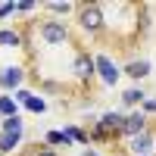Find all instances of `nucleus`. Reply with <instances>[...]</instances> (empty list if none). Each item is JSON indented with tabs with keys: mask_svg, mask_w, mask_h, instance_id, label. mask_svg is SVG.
I'll list each match as a JSON object with an SVG mask.
<instances>
[{
	"mask_svg": "<svg viewBox=\"0 0 156 156\" xmlns=\"http://www.w3.org/2000/svg\"><path fill=\"white\" fill-rule=\"evenodd\" d=\"M75 25L81 28V34H87V37H100L103 31H106V12H103L100 3H78Z\"/></svg>",
	"mask_w": 156,
	"mask_h": 156,
	"instance_id": "f257e3e1",
	"label": "nucleus"
},
{
	"mask_svg": "<svg viewBox=\"0 0 156 156\" xmlns=\"http://www.w3.org/2000/svg\"><path fill=\"white\" fill-rule=\"evenodd\" d=\"M34 31L41 37V44L50 47V50H59V47L72 44V28H69L66 19H44V22H37Z\"/></svg>",
	"mask_w": 156,
	"mask_h": 156,
	"instance_id": "f03ea898",
	"label": "nucleus"
},
{
	"mask_svg": "<svg viewBox=\"0 0 156 156\" xmlns=\"http://www.w3.org/2000/svg\"><path fill=\"white\" fill-rule=\"evenodd\" d=\"M72 75H75V81H81V84L94 81V78H97V59H94V53H87L84 47H78L75 56H72Z\"/></svg>",
	"mask_w": 156,
	"mask_h": 156,
	"instance_id": "7ed1b4c3",
	"label": "nucleus"
},
{
	"mask_svg": "<svg viewBox=\"0 0 156 156\" xmlns=\"http://www.w3.org/2000/svg\"><path fill=\"white\" fill-rule=\"evenodd\" d=\"M25 81H28V72L19 62H9V66L0 69V90L3 94H16L19 87H25Z\"/></svg>",
	"mask_w": 156,
	"mask_h": 156,
	"instance_id": "20e7f679",
	"label": "nucleus"
},
{
	"mask_svg": "<svg viewBox=\"0 0 156 156\" xmlns=\"http://www.w3.org/2000/svg\"><path fill=\"white\" fill-rule=\"evenodd\" d=\"M94 59H97V81L106 84V87L119 84V78H122V66L119 62H115L109 53H94Z\"/></svg>",
	"mask_w": 156,
	"mask_h": 156,
	"instance_id": "39448f33",
	"label": "nucleus"
},
{
	"mask_svg": "<svg viewBox=\"0 0 156 156\" xmlns=\"http://www.w3.org/2000/svg\"><path fill=\"white\" fill-rule=\"evenodd\" d=\"M125 153H128V156H153V153H156V128H147V131L128 137Z\"/></svg>",
	"mask_w": 156,
	"mask_h": 156,
	"instance_id": "423d86ee",
	"label": "nucleus"
},
{
	"mask_svg": "<svg viewBox=\"0 0 156 156\" xmlns=\"http://www.w3.org/2000/svg\"><path fill=\"white\" fill-rule=\"evenodd\" d=\"M147 128H153V125H150V115H144L140 109L125 112V122H122V137H125V140L134 137V134H140V131H147Z\"/></svg>",
	"mask_w": 156,
	"mask_h": 156,
	"instance_id": "0eeeda50",
	"label": "nucleus"
},
{
	"mask_svg": "<svg viewBox=\"0 0 156 156\" xmlns=\"http://www.w3.org/2000/svg\"><path fill=\"white\" fill-rule=\"evenodd\" d=\"M153 72V62L144 59V56H137V59H128L125 66H122V75H128L131 81H144V78Z\"/></svg>",
	"mask_w": 156,
	"mask_h": 156,
	"instance_id": "6e6552de",
	"label": "nucleus"
},
{
	"mask_svg": "<svg viewBox=\"0 0 156 156\" xmlns=\"http://www.w3.org/2000/svg\"><path fill=\"white\" fill-rule=\"evenodd\" d=\"M150 94L140 84H134V87H125L122 94H119V100H122V106H125V112H131V109H140L144 106V100H147Z\"/></svg>",
	"mask_w": 156,
	"mask_h": 156,
	"instance_id": "1a4fd4ad",
	"label": "nucleus"
},
{
	"mask_svg": "<svg viewBox=\"0 0 156 156\" xmlns=\"http://www.w3.org/2000/svg\"><path fill=\"white\" fill-rule=\"evenodd\" d=\"M122 122H125V112H122V109H106V112H100V125L106 128L112 137H122Z\"/></svg>",
	"mask_w": 156,
	"mask_h": 156,
	"instance_id": "9d476101",
	"label": "nucleus"
},
{
	"mask_svg": "<svg viewBox=\"0 0 156 156\" xmlns=\"http://www.w3.org/2000/svg\"><path fill=\"white\" fill-rule=\"evenodd\" d=\"M62 134H66L69 147H75V144L90 147V134H87V128H84V125H75V122H69V125H62Z\"/></svg>",
	"mask_w": 156,
	"mask_h": 156,
	"instance_id": "9b49d317",
	"label": "nucleus"
},
{
	"mask_svg": "<svg viewBox=\"0 0 156 156\" xmlns=\"http://www.w3.org/2000/svg\"><path fill=\"white\" fill-rule=\"evenodd\" d=\"M47 12H53V16H72V12H78V3H69V0H47V3H41Z\"/></svg>",
	"mask_w": 156,
	"mask_h": 156,
	"instance_id": "f8f14e48",
	"label": "nucleus"
},
{
	"mask_svg": "<svg viewBox=\"0 0 156 156\" xmlns=\"http://www.w3.org/2000/svg\"><path fill=\"white\" fill-rule=\"evenodd\" d=\"M12 115H22V106L12 94H0V119H12Z\"/></svg>",
	"mask_w": 156,
	"mask_h": 156,
	"instance_id": "ddd939ff",
	"label": "nucleus"
},
{
	"mask_svg": "<svg viewBox=\"0 0 156 156\" xmlns=\"http://www.w3.org/2000/svg\"><path fill=\"white\" fill-rule=\"evenodd\" d=\"M0 47H25V37L19 28H0Z\"/></svg>",
	"mask_w": 156,
	"mask_h": 156,
	"instance_id": "4468645a",
	"label": "nucleus"
},
{
	"mask_svg": "<svg viewBox=\"0 0 156 156\" xmlns=\"http://www.w3.org/2000/svg\"><path fill=\"white\" fill-rule=\"evenodd\" d=\"M25 134H0V156H12L19 147H22Z\"/></svg>",
	"mask_w": 156,
	"mask_h": 156,
	"instance_id": "2eb2a0df",
	"label": "nucleus"
},
{
	"mask_svg": "<svg viewBox=\"0 0 156 156\" xmlns=\"http://www.w3.org/2000/svg\"><path fill=\"white\" fill-rule=\"evenodd\" d=\"M0 134H25V119H22V115L3 119V122H0Z\"/></svg>",
	"mask_w": 156,
	"mask_h": 156,
	"instance_id": "dca6fc26",
	"label": "nucleus"
},
{
	"mask_svg": "<svg viewBox=\"0 0 156 156\" xmlns=\"http://www.w3.org/2000/svg\"><path fill=\"white\" fill-rule=\"evenodd\" d=\"M44 144L59 150V147H69V140H66V134H62V128H50V131H44Z\"/></svg>",
	"mask_w": 156,
	"mask_h": 156,
	"instance_id": "f3484780",
	"label": "nucleus"
},
{
	"mask_svg": "<svg viewBox=\"0 0 156 156\" xmlns=\"http://www.w3.org/2000/svg\"><path fill=\"white\" fill-rule=\"evenodd\" d=\"M25 112H34V115H41V112H47V100L41 97V94H34L28 103H25Z\"/></svg>",
	"mask_w": 156,
	"mask_h": 156,
	"instance_id": "a211bd4d",
	"label": "nucleus"
},
{
	"mask_svg": "<svg viewBox=\"0 0 156 156\" xmlns=\"http://www.w3.org/2000/svg\"><path fill=\"white\" fill-rule=\"evenodd\" d=\"M34 9H37V0H16V12H22V16H28Z\"/></svg>",
	"mask_w": 156,
	"mask_h": 156,
	"instance_id": "6ab92c4d",
	"label": "nucleus"
},
{
	"mask_svg": "<svg viewBox=\"0 0 156 156\" xmlns=\"http://www.w3.org/2000/svg\"><path fill=\"white\" fill-rule=\"evenodd\" d=\"M12 97H16V103H19V106L25 109V103H28V100L34 97V90H31V87H19L16 94H12Z\"/></svg>",
	"mask_w": 156,
	"mask_h": 156,
	"instance_id": "aec40b11",
	"label": "nucleus"
},
{
	"mask_svg": "<svg viewBox=\"0 0 156 156\" xmlns=\"http://www.w3.org/2000/svg\"><path fill=\"white\" fill-rule=\"evenodd\" d=\"M9 16H16V0H3L0 3V19H9Z\"/></svg>",
	"mask_w": 156,
	"mask_h": 156,
	"instance_id": "412c9836",
	"label": "nucleus"
},
{
	"mask_svg": "<svg viewBox=\"0 0 156 156\" xmlns=\"http://www.w3.org/2000/svg\"><path fill=\"white\" fill-rule=\"evenodd\" d=\"M28 156H59V150H53V147H47V144H37Z\"/></svg>",
	"mask_w": 156,
	"mask_h": 156,
	"instance_id": "4be33fe9",
	"label": "nucleus"
},
{
	"mask_svg": "<svg viewBox=\"0 0 156 156\" xmlns=\"http://www.w3.org/2000/svg\"><path fill=\"white\" fill-rule=\"evenodd\" d=\"M140 112H144V115H150V119L156 115V97H153V94H150V97L144 100V106H140Z\"/></svg>",
	"mask_w": 156,
	"mask_h": 156,
	"instance_id": "5701e85b",
	"label": "nucleus"
},
{
	"mask_svg": "<svg viewBox=\"0 0 156 156\" xmlns=\"http://www.w3.org/2000/svg\"><path fill=\"white\" fill-rule=\"evenodd\" d=\"M81 156H103V153H100L97 147H84V150H81Z\"/></svg>",
	"mask_w": 156,
	"mask_h": 156,
	"instance_id": "b1692460",
	"label": "nucleus"
},
{
	"mask_svg": "<svg viewBox=\"0 0 156 156\" xmlns=\"http://www.w3.org/2000/svg\"><path fill=\"white\" fill-rule=\"evenodd\" d=\"M0 122H3V119H0Z\"/></svg>",
	"mask_w": 156,
	"mask_h": 156,
	"instance_id": "393cba45",
	"label": "nucleus"
},
{
	"mask_svg": "<svg viewBox=\"0 0 156 156\" xmlns=\"http://www.w3.org/2000/svg\"><path fill=\"white\" fill-rule=\"evenodd\" d=\"M153 156H156V153H153Z\"/></svg>",
	"mask_w": 156,
	"mask_h": 156,
	"instance_id": "a878e982",
	"label": "nucleus"
}]
</instances>
